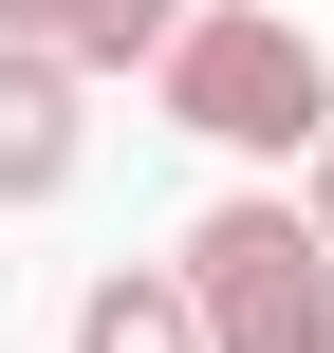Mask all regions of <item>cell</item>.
Listing matches in <instances>:
<instances>
[{"mask_svg":"<svg viewBox=\"0 0 334 353\" xmlns=\"http://www.w3.org/2000/svg\"><path fill=\"white\" fill-rule=\"evenodd\" d=\"M149 74H167V130H205V149L316 168V130H334V56L298 37V0H223V19H186Z\"/></svg>","mask_w":334,"mask_h":353,"instance_id":"1","label":"cell"},{"mask_svg":"<svg viewBox=\"0 0 334 353\" xmlns=\"http://www.w3.org/2000/svg\"><path fill=\"white\" fill-rule=\"evenodd\" d=\"M186 298H205V353H334V242H316V205L223 186L186 223Z\"/></svg>","mask_w":334,"mask_h":353,"instance_id":"2","label":"cell"},{"mask_svg":"<svg viewBox=\"0 0 334 353\" xmlns=\"http://www.w3.org/2000/svg\"><path fill=\"white\" fill-rule=\"evenodd\" d=\"M74 93H93L74 56L0 37V205H56V186H74V149H93V112H74Z\"/></svg>","mask_w":334,"mask_h":353,"instance_id":"3","label":"cell"},{"mask_svg":"<svg viewBox=\"0 0 334 353\" xmlns=\"http://www.w3.org/2000/svg\"><path fill=\"white\" fill-rule=\"evenodd\" d=\"M0 37H37V56H74V74H130V56L186 37V0H0Z\"/></svg>","mask_w":334,"mask_h":353,"instance_id":"4","label":"cell"},{"mask_svg":"<svg viewBox=\"0 0 334 353\" xmlns=\"http://www.w3.org/2000/svg\"><path fill=\"white\" fill-rule=\"evenodd\" d=\"M74 353H205V298H186V261H112V279L74 298Z\"/></svg>","mask_w":334,"mask_h":353,"instance_id":"5","label":"cell"},{"mask_svg":"<svg viewBox=\"0 0 334 353\" xmlns=\"http://www.w3.org/2000/svg\"><path fill=\"white\" fill-rule=\"evenodd\" d=\"M298 205H316V242H334V130H316V168H298Z\"/></svg>","mask_w":334,"mask_h":353,"instance_id":"6","label":"cell"}]
</instances>
